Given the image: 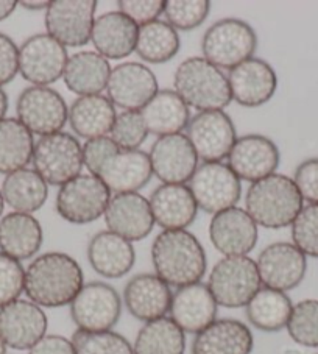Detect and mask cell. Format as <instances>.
<instances>
[{
  "label": "cell",
  "mask_w": 318,
  "mask_h": 354,
  "mask_svg": "<svg viewBox=\"0 0 318 354\" xmlns=\"http://www.w3.org/2000/svg\"><path fill=\"white\" fill-rule=\"evenodd\" d=\"M84 286L82 267L71 254L48 252L36 256L26 268L24 292L41 308H63L71 304Z\"/></svg>",
  "instance_id": "cell-1"
},
{
  "label": "cell",
  "mask_w": 318,
  "mask_h": 354,
  "mask_svg": "<svg viewBox=\"0 0 318 354\" xmlns=\"http://www.w3.org/2000/svg\"><path fill=\"white\" fill-rule=\"evenodd\" d=\"M151 264L155 274L175 289L201 283L207 270L205 248L187 230H162L151 243Z\"/></svg>",
  "instance_id": "cell-2"
},
{
  "label": "cell",
  "mask_w": 318,
  "mask_h": 354,
  "mask_svg": "<svg viewBox=\"0 0 318 354\" xmlns=\"http://www.w3.org/2000/svg\"><path fill=\"white\" fill-rule=\"evenodd\" d=\"M245 207L258 227L281 230L295 221L303 209V198L292 178L273 174L250 185Z\"/></svg>",
  "instance_id": "cell-3"
},
{
  "label": "cell",
  "mask_w": 318,
  "mask_h": 354,
  "mask_svg": "<svg viewBox=\"0 0 318 354\" xmlns=\"http://www.w3.org/2000/svg\"><path fill=\"white\" fill-rule=\"evenodd\" d=\"M174 88L198 113L223 111L232 100L228 77L203 57H191L176 67Z\"/></svg>",
  "instance_id": "cell-4"
},
{
  "label": "cell",
  "mask_w": 318,
  "mask_h": 354,
  "mask_svg": "<svg viewBox=\"0 0 318 354\" xmlns=\"http://www.w3.org/2000/svg\"><path fill=\"white\" fill-rule=\"evenodd\" d=\"M258 48V36L250 24L236 17L214 22L201 39L203 58L220 71L234 69L243 61L253 58Z\"/></svg>",
  "instance_id": "cell-5"
},
{
  "label": "cell",
  "mask_w": 318,
  "mask_h": 354,
  "mask_svg": "<svg viewBox=\"0 0 318 354\" xmlns=\"http://www.w3.org/2000/svg\"><path fill=\"white\" fill-rule=\"evenodd\" d=\"M206 286L218 306L237 309L247 306L262 283L254 259L250 256H225L211 268Z\"/></svg>",
  "instance_id": "cell-6"
},
{
  "label": "cell",
  "mask_w": 318,
  "mask_h": 354,
  "mask_svg": "<svg viewBox=\"0 0 318 354\" xmlns=\"http://www.w3.org/2000/svg\"><path fill=\"white\" fill-rule=\"evenodd\" d=\"M33 170L47 185L63 186L82 174V144L71 133H53L35 142Z\"/></svg>",
  "instance_id": "cell-7"
},
{
  "label": "cell",
  "mask_w": 318,
  "mask_h": 354,
  "mask_svg": "<svg viewBox=\"0 0 318 354\" xmlns=\"http://www.w3.org/2000/svg\"><path fill=\"white\" fill-rule=\"evenodd\" d=\"M111 197V191L99 176L80 174L59 187L55 206L59 217L66 222L86 225L105 216Z\"/></svg>",
  "instance_id": "cell-8"
},
{
  "label": "cell",
  "mask_w": 318,
  "mask_h": 354,
  "mask_svg": "<svg viewBox=\"0 0 318 354\" xmlns=\"http://www.w3.org/2000/svg\"><path fill=\"white\" fill-rule=\"evenodd\" d=\"M69 308L77 331H113L122 315V298L113 286L91 281L83 286Z\"/></svg>",
  "instance_id": "cell-9"
},
{
  "label": "cell",
  "mask_w": 318,
  "mask_h": 354,
  "mask_svg": "<svg viewBox=\"0 0 318 354\" xmlns=\"http://www.w3.org/2000/svg\"><path fill=\"white\" fill-rule=\"evenodd\" d=\"M187 187L191 189L198 209L218 214L234 207L241 200L242 185L236 174L223 162H203L197 167Z\"/></svg>",
  "instance_id": "cell-10"
},
{
  "label": "cell",
  "mask_w": 318,
  "mask_h": 354,
  "mask_svg": "<svg viewBox=\"0 0 318 354\" xmlns=\"http://www.w3.org/2000/svg\"><path fill=\"white\" fill-rule=\"evenodd\" d=\"M16 113L30 133L42 138L63 130L69 106L58 91L48 86H30L17 97Z\"/></svg>",
  "instance_id": "cell-11"
},
{
  "label": "cell",
  "mask_w": 318,
  "mask_h": 354,
  "mask_svg": "<svg viewBox=\"0 0 318 354\" xmlns=\"http://www.w3.org/2000/svg\"><path fill=\"white\" fill-rule=\"evenodd\" d=\"M67 48L48 33L30 36L19 47V72L33 86H48L63 78Z\"/></svg>",
  "instance_id": "cell-12"
},
{
  "label": "cell",
  "mask_w": 318,
  "mask_h": 354,
  "mask_svg": "<svg viewBox=\"0 0 318 354\" xmlns=\"http://www.w3.org/2000/svg\"><path fill=\"white\" fill-rule=\"evenodd\" d=\"M97 7L95 0H53L46 10L47 33L66 48L86 46Z\"/></svg>",
  "instance_id": "cell-13"
},
{
  "label": "cell",
  "mask_w": 318,
  "mask_h": 354,
  "mask_svg": "<svg viewBox=\"0 0 318 354\" xmlns=\"http://www.w3.org/2000/svg\"><path fill=\"white\" fill-rule=\"evenodd\" d=\"M186 130L195 153L203 162H222L237 140L234 122L225 111L197 113Z\"/></svg>",
  "instance_id": "cell-14"
},
{
  "label": "cell",
  "mask_w": 318,
  "mask_h": 354,
  "mask_svg": "<svg viewBox=\"0 0 318 354\" xmlns=\"http://www.w3.org/2000/svg\"><path fill=\"white\" fill-rule=\"evenodd\" d=\"M262 288L289 292L303 283L308 258L290 242H273L256 259Z\"/></svg>",
  "instance_id": "cell-15"
},
{
  "label": "cell",
  "mask_w": 318,
  "mask_h": 354,
  "mask_svg": "<svg viewBox=\"0 0 318 354\" xmlns=\"http://www.w3.org/2000/svg\"><path fill=\"white\" fill-rule=\"evenodd\" d=\"M158 91V78L149 66L127 61L111 71L106 97L122 111H140Z\"/></svg>",
  "instance_id": "cell-16"
},
{
  "label": "cell",
  "mask_w": 318,
  "mask_h": 354,
  "mask_svg": "<svg viewBox=\"0 0 318 354\" xmlns=\"http://www.w3.org/2000/svg\"><path fill=\"white\" fill-rule=\"evenodd\" d=\"M149 156L153 175L164 185H186L200 161L191 140L183 133L158 138Z\"/></svg>",
  "instance_id": "cell-17"
},
{
  "label": "cell",
  "mask_w": 318,
  "mask_h": 354,
  "mask_svg": "<svg viewBox=\"0 0 318 354\" xmlns=\"http://www.w3.org/2000/svg\"><path fill=\"white\" fill-rule=\"evenodd\" d=\"M279 149L264 134H245L237 138L228 155V167L238 180L256 183L277 174Z\"/></svg>",
  "instance_id": "cell-18"
},
{
  "label": "cell",
  "mask_w": 318,
  "mask_h": 354,
  "mask_svg": "<svg viewBox=\"0 0 318 354\" xmlns=\"http://www.w3.org/2000/svg\"><path fill=\"white\" fill-rule=\"evenodd\" d=\"M47 328L46 313L33 301L19 298L0 308V337L13 350H30L47 334Z\"/></svg>",
  "instance_id": "cell-19"
},
{
  "label": "cell",
  "mask_w": 318,
  "mask_h": 354,
  "mask_svg": "<svg viewBox=\"0 0 318 354\" xmlns=\"http://www.w3.org/2000/svg\"><path fill=\"white\" fill-rule=\"evenodd\" d=\"M228 84L236 103L258 108L272 100L278 88V77L270 63L253 57L230 71Z\"/></svg>",
  "instance_id": "cell-20"
},
{
  "label": "cell",
  "mask_w": 318,
  "mask_h": 354,
  "mask_svg": "<svg viewBox=\"0 0 318 354\" xmlns=\"http://www.w3.org/2000/svg\"><path fill=\"white\" fill-rule=\"evenodd\" d=\"M258 225L242 207H230L212 217L209 239L223 256H248L258 243Z\"/></svg>",
  "instance_id": "cell-21"
},
{
  "label": "cell",
  "mask_w": 318,
  "mask_h": 354,
  "mask_svg": "<svg viewBox=\"0 0 318 354\" xmlns=\"http://www.w3.org/2000/svg\"><path fill=\"white\" fill-rule=\"evenodd\" d=\"M103 217L111 233L131 243L145 239L156 225L150 201L139 192L114 194Z\"/></svg>",
  "instance_id": "cell-22"
},
{
  "label": "cell",
  "mask_w": 318,
  "mask_h": 354,
  "mask_svg": "<svg viewBox=\"0 0 318 354\" xmlns=\"http://www.w3.org/2000/svg\"><path fill=\"white\" fill-rule=\"evenodd\" d=\"M174 292L155 273H139L124 289V304L134 319L144 323L167 317Z\"/></svg>",
  "instance_id": "cell-23"
},
{
  "label": "cell",
  "mask_w": 318,
  "mask_h": 354,
  "mask_svg": "<svg viewBox=\"0 0 318 354\" xmlns=\"http://www.w3.org/2000/svg\"><path fill=\"white\" fill-rule=\"evenodd\" d=\"M218 304L203 283L185 286L174 292L169 317L185 334H195L217 320Z\"/></svg>",
  "instance_id": "cell-24"
},
{
  "label": "cell",
  "mask_w": 318,
  "mask_h": 354,
  "mask_svg": "<svg viewBox=\"0 0 318 354\" xmlns=\"http://www.w3.org/2000/svg\"><path fill=\"white\" fill-rule=\"evenodd\" d=\"M97 176L111 194L138 192L153 176L150 156L142 150H119L108 158Z\"/></svg>",
  "instance_id": "cell-25"
},
{
  "label": "cell",
  "mask_w": 318,
  "mask_h": 354,
  "mask_svg": "<svg viewBox=\"0 0 318 354\" xmlns=\"http://www.w3.org/2000/svg\"><path fill=\"white\" fill-rule=\"evenodd\" d=\"M88 261L93 270L108 279H119L133 270L136 250L130 241L111 231H99L88 243Z\"/></svg>",
  "instance_id": "cell-26"
},
{
  "label": "cell",
  "mask_w": 318,
  "mask_h": 354,
  "mask_svg": "<svg viewBox=\"0 0 318 354\" xmlns=\"http://www.w3.org/2000/svg\"><path fill=\"white\" fill-rule=\"evenodd\" d=\"M155 223L162 230H186L198 214V206L186 185H161L150 195Z\"/></svg>",
  "instance_id": "cell-27"
},
{
  "label": "cell",
  "mask_w": 318,
  "mask_h": 354,
  "mask_svg": "<svg viewBox=\"0 0 318 354\" xmlns=\"http://www.w3.org/2000/svg\"><path fill=\"white\" fill-rule=\"evenodd\" d=\"M139 27L120 11H108L94 21L91 42L95 52L109 59H122L136 52Z\"/></svg>",
  "instance_id": "cell-28"
},
{
  "label": "cell",
  "mask_w": 318,
  "mask_h": 354,
  "mask_svg": "<svg viewBox=\"0 0 318 354\" xmlns=\"http://www.w3.org/2000/svg\"><path fill=\"white\" fill-rule=\"evenodd\" d=\"M254 339L245 323L217 319L195 335L192 354H252Z\"/></svg>",
  "instance_id": "cell-29"
},
{
  "label": "cell",
  "mask_w": 318,
  "mask_h": 354,
  "mask_svg": "<svg viewBox=\"0 0 318 354\" xmlns=\"http://www.w3.org/2000/svg\"><path fill=\"white\" fill-rule=\"evenodd\" d=\"M44 241L39 221L32 214L10 212L0 218V252L16 261L38 254Z\"/></svg>",
  "instance_id": "cell-30"
},
{
  "label": "cell",
  "mask_w": 318,
  "mask_h": 354,
  "mask_svg": "<svg viewBox=\"0 0 318 354\" xmlns=\"http://www.w3.org/2000/svg\"><path fill=\"white\" fill-rule=\"evenodd\" d=\"M113 67L100 53L84 50L69 57L63 80L71 93L80 97L102 94L108 86Z\"/></svg>",
  "instance_id": "cell-31"
},
{
  "label": "cell",
  "mask_w": 318,
  "mask_h": 354,
  "mask_svg": "<svg viewBox=\"0 0 318 354\" xmlns=\"http://www.w3.org/2000/svg\"><path fill=\"white\" fill-rule=\"evenodd\" d=\"M115 106L106 95H84L69 106V125L77 136L97 139L109 136L115 120Z\"/></svg>",
  "instance_id": "cell-32"
},
{
  "label": "cell",
  "mask_w": 318,
  "mask_h": 354,
  "mask_svg": "<svg viewBox=\"0 0 318 354\" xmlns=\"http://www.w3.org/2000/svg\"><path fill=\"white\" fill-rule=\"evenodd\" d=\"M140 115L149 134L158 138L178 134L186 130L191 122V111L186 102L175 93V89H161L140 109Z\"/></svg>",
  "instance_id": "cell-33"
},
{
  "label": "cell",
  "mask_w": 318,
  "mask_h": 354,
  "mask_svg": "<svg viewBox=\"0 0 318 354\" xmlns=\"http://www.w3.org/2000/svg\"><path fill=\"white\" fill-rule=\"evenodd\" d=\"M2 197L15 212L33 214L48 198V185L32 169H21L5 176L0 187Z\"/></svg>",
  "instance_id": "cell-34"
},
{
  "label": "cell",
  "mask_w": 318,
  "mask_h": 354,
  "mask_svg": "<svg viewBox=\"0 0 318 354\" xmlns=\"http://www.w3.org/2000/svg\"><path fill=\"white\" fill-rule=\"evenodd\" d=\"M293 303L286 292L261 288L245 306L250 325L264 333H278L289 323Z\"/></svg>",
  "instance_id": "cell-35"
},
{
  "label": "cell",
  "mask_w": 318,
  "mask_h": 354,
  "mask_svg": "<svg viewBox=\"0 0 318 354\" xmlns=\"http://www.w3.org/2000/svg\"><path fill=\"white\" fill-rule=\"evenodd\" d=\"M33 134L16 118L0 120V174L10 175L33 160Z\"/></svg>",
  "instance_id": "cell-36"
},
{
  "label": "cell",
  "mask_w": 318,
  "mask_h": 354,
  "mask_svg": "<svg viewBox=\"0 0 318 354\" xmlns=\"http://www.w3.org/2000/svg\"><path fill=\"white\" fill-rule=\"evenodd\" d=\"M134 354H185L186 334L170 317L144 323L134 339Z\"/></svg>",
  "instance_id": "cell-37"
},
{
  "label": "cell",
  "mask_w": 318,
  "mask_h": 354,
  "mask_svg": "<svg viewBox=\"0 0 318 354\" xmlns=\"http://www.w3.org/2000/svg\"><path fill=\"white\" fill-rule=\"evenodd\" d=\"M180 35L166 21H153L139 27L136 53L150 64L167 63L180 52Z\"/></svg>",
  "instance_id": "cell-38"
},
{
  "label": "cell",
  "mask_w": 318,
  "mask_h": 354,
  "mask_svg": "<svg viewBox=\"0 0 318 354\" xmlns=\"http://www.w3.org/2000/svg\"><path fill=\"white\" fill-rule=\"evenodd\" d=\"M286 329L295 344L318 348V300L309 298L293 304Z\"/></svg>",
  "instance_id": "cell-39"
},
{
  "label": "cell",
  "mask_w": 318,
  "mask_h": 354,
  "mask_svg": "<svg viewBox=\"0 0 318 354\" xmlns=\"http://www.w3.org/2000/svg\"><path fill=\"white\" fill-rule=\"evenodd\" d=\"M211 13L209 0H167L164 5L166 22L176 32H191L200 27Z\"/></svg>",
  "instance_id": "cell-40"
},
{
  "label": "cell",
  "mask_w": 318,
  "mask_h": 354,
  "mask_svg": "<svg viewBox=\"0 0 318 354\" xmlns=\"http://www.w3.org/2000/svg\"><path fill=\"white\" fill-rule=\"evenodd\" d=\"M77 354H134L133 345L124 335L114 331L84 333L72 335Z\"/></svg>",
  "instance_id": "cell-41"
},
{
  "label": "cell",
  "mask_w": 318,
  "mask_h": 354,
  "mask_svg": "<svg viewBox=\"0 0 318 354\" xmlns=\"http://www.w3.org/2000/svg\"><path fill=\"white\" fill-rule=\"evenodd\" d=\"M109 138L120 150H139L149 138V130L139 111H122L115 115Z\"/></svg>",
  "instance_id": "cell-42"
},
{
  "label": "cell",
  "mask_w": 318,
  "mask_h": 354,
  "mask_svg": "<svg viewBox=\"0 0 318 354\" xmlns=\"http://www.w3.org/2000/svg\"><path fill=\"white\" fill-rule=\"evenodd\" d=\"M292 227V243L306 258L318 259V205L303 206Z\"/></svg>",
  "instance_id": "cell-43"
},
{
  "label": "cell",
  "mask_w": 318,
  "mask_h": 354,
  "mask_svg": "<svg viewBox=\"0 0 318 354\" xmlns=\"http://www.w3.org/2000/svg\"><path fill=\"white\" fill-rule=\"evenodd\" d=\"M26 284V268L0 252V308L19 300Z\"/></svg>",
  "instance_id": "cell-44"
},
{
  "label": "cell",
  "mask_w": 318,
  "mask_h": 354,
  "mask_svg": "<svg viewBox=\"0 0 318 354\" xmlns=\"http://www.w3.org/2000/svg\"><path fill=\"white\" fill-rule=\"evenodd\" d=\"M83 150V166L88 169L91 175H99L100 169L108 158L118 153L120 150L118 145L113 142V139L109 136L105 138H97L89 139L82 145Z\"/></svg>",
  "instance_id": "cell-45"
},
{
  "label": "cell",
  "mask_w": 318,
  "mask_h": 354,
  "mask_svg": "<svg viewBox=\"0 0 318 354\" xmlns=\"http://www.w3.org/2000/svg\"><path fill=\"white\" fill-rule=\"evenodd\" d=\"M164 0H119L118 7L122 15L142 27L145 24L158 21L159 16L164 13Z\"/></svg>",
  "instance_id": "cell-46"
},
{
  "label": "cell",
  "mask_w": 318,
  "mask_h": 354,
  "mask_svg": "<svg viewBox=\"0 0 318 354\" xmlns=\"http://www.w3.org/2000/svg\"><path fill=\"white\" fill-rule=\"evenodd\" d=\"M293 183L303 201L318 205V158H308L295 169Z\"/></svg>",
  "instance_id": "cell-47"
},
{
  "label": "cell",
  "mask_w": 318,
  "mask_h": 354,
  "mask_svg": "<svg viewBox=\"0 0 318 354\" xmlns=\"http://www.w3.org/2000/svg\"><path fill=\"white\" fill-rule=\"evenodd\" d=\"M19 72V47L8 35L0 33V88L15 80Z\"/></svg>",
  "instance_id": "cell-48"
},
{
  "label": "cell",
  "mask_w": 318,
  "mask_h": 354,
  "mask_svg": "<svg viewBox=\"0 0 318 354\" xmlns=\"http://www.w3.org/2000/svg\"><path fill=\"white\" fill-rule=\"evenodd\" d=\"M28 354H77L72 339L58 334H46L38 344L28 350Z\"/></svg>",
  "instance_id": "cell-49"
},
{
  "label": "cell",
  "mask_w": 318,
  "mask_h": 354,
  "mask_svg": "<svg viewBox=\"0 0 318 354\" xmlns=\"http://www.w3.org/2000/svg\"><path fill=\"white\" fill-rule=\"evenodd\" d=\"M17 5L19 2H15V0H0V22L8 19L15 13Z\"/></svg>",
  "instance_id": "cell-50"
},
{
  "label": "cell",
  "mask_w": 318,
  "mask_h": 354,
  "mask_svg": "<svg viewBox=\"0 0 318 354\" xmlns=\"http://www.w3.org/2000/svg\"><path fill=\"white\" fill-rule=\"evenodd\" d=\"M19 5L30 11H39V10H47L50 2H48V0H22V2H19Z\"/></svg>",
  "instance_id": "cell-51"
},
{
  "label": "cell",
  "mask_w": 318,
  "mask_h": 354,
  "mask_svg": "<svg viewBox=\"0 0 318 354\" xmlns=\"http://www.w3.org/2000/svg\"><path fill=\"white\" fill-rule=\"evenodd\" d=\"M7 111H8V97H7V93L0 88V120L5 119Z\"/></svg>",
  "instance_id": "cell-52"
},
{
  "label": "cell",
  "mask_w": 318,
  "mask_h": 354,
  "mask_svg": "<svg viewBox=\"0 0 318 354\" xmlns=\"http://www.w3.org/2000/svg\"><path fill=\"white\" fill-rule=\"evenodd\" d=\"M7 345H5V342H3V339L0 337V354H7Z\"/></svg>",
  "instance_id": "cell-53"
},
{
  "label": "cell",
  "mask_w": 318,
  "mask_h": 354,
  "mask_svg": "<svg viewBox=\"0 0 318 354\" xmlns=\"http://www.w3.org/2000/svg\"><path fill=\"white\" fill-rule=\"evenodd\" d=\"M3 209H5V200H3V197H2V192H0V218H2Z\"/></svg>",
  "instance_id": "cell-54"
},
{
  "label": "cell",
  "mask_w": 318,
  "mask_h": 354,
  "mask_svg": "<svg viewBox=\"0 0 318 354\" xmlns=\"http://www.w3.org/2000/svg\"><path fill=\"white\" fill-rule=\"evenodd\" d=\"M281 354H299V351H293V350H286V351H283Z\"/></svg>",
  "instance_id": "cell-55"
}]
</instances>
